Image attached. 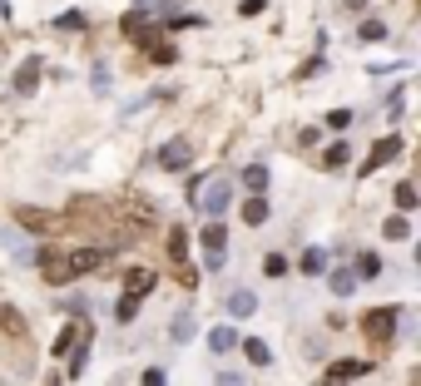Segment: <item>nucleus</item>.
Here are the masks:
<instances>
[{"instance_id": "f257e3e1", "label": "nucleus", "mask_w": 421, "mask_h": 386, "mask_svg": "<svg viewBox=\"0 0 421 386\" xmlns=\"http://www.w3.org/2000/svg\"><path fill=\"white\" fill-rule=\"evenodd\" d=\"M228 198H233V188H228V179H203V184H193V203L203 208V213H228Z\"/></svg>"}, {"instance_id": "f03ea898", "label": "nucleus", "mask_w": 421, "mask_h": 386, "mask_svg": "<svg viewBox=\"0 0 421 386\" xmlns=\"http://www.w3.org/2000/svg\"><path fill=\"white\" fill-rule=\"evenodd\" d=\"M362 332L372 337V342H392V332H397V312H392V307L367 312V317H362Z\"/></svg>"}, {"instance_id": "7ed1b4c3", "label": "nucleus", "mask_w": 421, "mask_h": 386, "mask_svg": "<svg viewBox=\"0 0 421 386\" xmlns=\"http://www.w3.org/2000/svg\"><path fill=\"white\" fill-rule=\"evenodd\" d=\"M397 154H401V139H397V134L377 139V144H372V154H367V163H362V179H372V174L382 169V163H392Z\"/></svg>"}, {"instance_id": "20e7f679", "label": "nucleus", "mask_w": 421, "mask_h": 386, "mask_svg": "<svg viewBox=\"0 0 421 386\" xmlns=\"http://www.w3.org/2000/svg\"><path fill=\"white\" fill-rule=\"evenodd\" d=\"M99 262H104V253H99V248H75V253L65 258V267H60V272H65V283H70V278H84V272H94Z\"/></svg>"}, {"instance_id": "39448f33", "label": "nucleus", "mask_w": 421, "mask_h": 386, "mask_svg": "<svg viewBox=\"0 0 421 386\" xmlns=\"http://www.w3.org/2000/svg\"><path fill=\"white\" fill-rule=\"evenodd\" d=\"M159 163H164V169H189V163H193V144L189 139H169L164 149H159Z\"/></svg>"}, {"instance_id": "423d86ee", "label": "nucleus", "mask_w": 421, "mask_h": 386, "mask_svg": "<svg viewBox=\"0 0 421 386\" xmlns=\"http://www.w3.org/2000/svg\"><path fill=\"white\" fill-rule=\"evenodd\" d=\"M203 248H208V267H223V253H228L223 223H208V228H203Z\"/></svg>"}, {"instance_id": "0eeeda50", "label": "nucleus", "mask_w": 421, "mask_h": 386, "mask_svg": "<svg viewBox=\"0 0 421 386\" xmlns=\"http://www.w3.org/2000/svg\"><path fill=\"white\" fill-rule=\"evenodd\" d=\"M124 35H129L134 45H154V40H159V30H154V25L144 20V10H134V15H124Z\"/></svg>"}, {"instance_id": "6e6552de", "label": "nucleus", "mask_w": 421, "mask_h": 386, "mask_svg": "<svg viewBox=\"0 0 421 386\" xmlns=\"http://www.w3.org/2000/svg\"><path fill=\"white\" fill-rule=\"evenodd\" d=\"M124 292H129V297L154 292V272H149V267H129V272H124Z\"/></svg>"}, {"instance_id": "1a4fd4ad", "label": "nucleus", "mask_w": 421, "mask_h": 386, "mask_svg": "<svg viewBox=\"0 0 421 386\" xmlns=\"http://www.w3.org/2000/svg\"><path fill=\"white\" fill-rule=\"evenodd\" d=\"M228 312H233V317H253V312H258V297H253L248 288H238V292H228Z\"/></svg>"}, {"instance_id": "9d476101", "label": "nucleus", "mask_w": 421, "mask_h": 386, "mask_svg": "<svg viewBox=\"0 0 421 386\" xmlns=\"http://www.w3.org/2000/svg\"><path fill=\"white\" fill-rule=\"evenodd\" d=\"M15 223H25V228H55V218H50V213H40V208H15Z\"/></svg>"}, {"instance_id": "9b49d317", "label": "nucleus", "mask_w": 421, "mask_h": 386, "mask_svg": "<svg viewBox=\"0 0 421 386\" xmlns=\"http://www.w3.org/2000/svg\"><path fill=\"white\" fill-rule=\"evenodd\" d=\"M243 223H253V228L268 223V198H248L243 203Z\"/></svg>"}, {"instance_id": "f8f14e48", "label": "nucleus", "mask_w": 421, "mask_h": 386, "mask_svg": "<svg viewBox=\"0 0 421 386\" xmlns=\"http://www.w3.org/2000/svg\"><path fill=\"white\" fill-rule=\"evenodd\" d=\"M208 347H214V352H233L238 332H233V327H214V332H208Z\"/></svg>"}, {"instance_id": "ddd939ff", "label": "nucleus", "mask_w": 421, "mask_h": 386, "mask_svg": "<svg viewBox=\"0 0 421 386\" xmlns=\"http://www.w3.org/2000/svg\"><path fill=\"white\" fill-rule=\"evenodd\" d=\"M84 332H89V327H84V322H75V327H65V332L55 337V357H65V352H70V347H75V342H80Z\"/></svg>"}, {"instance_id": "4468645a", "label": "nucleus", "mask_w": 421, "mask_h": 386, "mask_svg": "<svg viewBox=\"0 0 421 386\" xmlns=\"http://www.w3.org/2000/svg\"><path fill=\"white\" fill-rule=\"evenodd\" d=\"M238 342H243V337H238ZM243 352H248V362H253V366H268V362H273L268 342H258V337H248V342H243Z\"/></svg>"}, {"instance_id": "2eb2a0df", "label": "nucleus", "mask_w": 421, "mask_h": 386, "mask_svg": "<svg viewBox=\"0 0 421 386\" xmlns=\"http://www.w3.org/2000/svg\"><path fill=\"white\" fill-rule=\"evenodd\" d=\"M302 272H307V278L327 272V253H323V248H307V253H302Z\"/></svg>"}, {"instance_id": "dca6fc26", "label": "nucleus", "mask_w": 421, "mask_h": 386, "mask_svg": "<svg viewBox=\"0 0 421 386\" xmlns=\"http://www.w3.org/2000/svg\"><path fill=\"white\" fill-rule=\"evenodd\" d=\"M243 188L263 193V188H268V169H263V163H248V169H243Z\"/></svg>"}, {"instance_id": "f3484780", "label": "nucleus", "mask_w": 421, "mask_h": 386, "mask_svg": "<svg viewBox=\"0 0 421 386\" xmlns=\"http://www.w3.org/2000/svg\"><path fill=\"white\" fill-rule=\"evenodd\" d=\"M327 283H332V292H337V297H352V288H357V272H347V267H337V272H332Z\"/></svg>"}, {"instance_id": "a211bd4d", "label": "nucleus", "mask_w": 421, "mask_h": 386, "mask_svg": "<svg viewBox=\"0 0 421 386\" xmlns=\"http://www.w3.org/2000/svg\"><path fill=\"white\" fill-rule=\"evenodd\" d=\"M382 233H387L392 243H406V238H411V223H406V218L397 213V218H387V223H382Z\"/></svg>"}, {"instance_id": "6ab92c4d", "label": "nucleus", "mask_w": 421, "mask_h": 386, "mask_svg": "<svg viewBox=\"0 0 421 386\" xmlns=\"http://www.w3.org/2000/svg\"><path fill=\"white\" fill-rule=\"evenodd\" d=\"M169 258H174V262H189V233H184V228L169 233Z\"/></svg>"}, {"instance_id": "aec40b11", "label": "nucleus", "mask_w": 421, "mask_h": 386, "mask_svg": "<svg viewBox=\"0 0 421 386\" xmlns=\"http://www.w3.org/2000/svg\"><path fill=\"white\" fill-rule=\"evenodd\" d=\"M377 272H382V258L377 253H362L357 258V278H377Z\"/></svg>"}, {"instance_id": "412c9836", "label": "nucleus", "mask_w": 421, "mask_h": 386, "mask_svg": "<svg viewBox=\"0 0 421 386\" xmlns=\"http://www.w3.org/2000/svg\"><path fill=\"white\" fill-rule=\"evenodd\" d=\"M35 84H40V70H35V65H25V70L15 75V89H20V94H35Z\"/></svg>"}, {"instance_id": "4be33fe9", "label": "nucleus", "mask_w": 421, "mask_h": 386, "mask_svg": "<svg viewBox=\"0 0 421 386\" xmlns=\"http://www.w3.org/2000/svg\"><path fill=\"white\" fill-rule=\"evenodd\" d=\"M421 203V193H416V184H397V208L406 213V208H416Z\"/></svg>"}, {"instance_id": "5701e85b", "label": "nucleus", "mask_w": 421, "mask_h": 386, "mask_svg": "<svg viewBox=\"0 0 421 386\" xmlns=\"http://www.w3.org/2000/svg\"><path fill=\"white\" fill-rule=\"evenodd\" d=\"M347 158H352V149H347V144H332V149L323 154V163H327V169H342Z\"/></svg>"}, {"instance_id": "b1692460", "label": "nucleus", "mask_w": 421, "mask_h": 386, "mask_svg": "<svg viewBox=\"0 0 421 386\" xmlns=\"http://www.w3.org/2000/svg\"><path fill=\"white\" fill-rule=\"evenodd\" d=\"M362 371H372V366H367V362H337L327 376H337V381H342V376H362Z\"/></svg>"}, {"instance_id": "393cba45", "label": "nucleus", "mask_w": 421, "mask_h": 386, "mask_svg": "<svg viewBox=\"0 0 421 386\" xmlns=\"http://www.w3.org/2000/svg\"><path fill=\"white\" fill-rule=\"evenodd\" d=\"M115 317H119V322H134V317H139V297H129V292H124V297H119V307H115Z\"/></svg>"}, {"instance_id": "a878e982", "label": "nucleus", "mask_w": 421, "mask_h": 386, "mask_svg": "<svg viewBox=\"0 0 421 386\" xmlns=\"http://www.w3.org/2000/svg\"><path fill=\"white\" fill-rule=\"evenodd\" d=\"M357 35L372 45V40H387V25H382V20H362V30H357Z\"/></svg>"}, {"instance_id": "bb28decb", "label": "nucleus", "mask_w": 421, "mask_h": 386, "mask_svg": "<svg viewBox=\"0 0 421 386\" xmlns=\"http://www.w3.org/2000/svg\"><path fill=\"white\" fill-rule=\"evenodd\" d=\"M174 337H179V342H189V337H193V317H189V312H179V317H174Z\"/></svg>"}, {"instance_id": "cd10ccee", "label": "nucleus", "mask_w": 421, "mask_h": 386, "mask_svg": "<svg viewBox=\"0 0 421 386\" xmlns=\"http://www.w3.org/2000/svg\"><path fill=\"white\" fill-rule=\"evenodd\" d=\"M149 54H154V65H174V45H159V40H154Z\"/></svg>"}, {"instance_id": "c85d7f7f", "label": "nucleus", "mask_w": 421, "mask_h": 386, "mask_svg": "<svg viewBox=\"0 0 421 386\" xmlns=\"http://www.w3.org/2000/svg\"><path fill=\"white\" fill-rule=\"evenodd\" d=\"M263 272H268V278H283V272H288V258H278V253L263 258Z\"/></svg>"}, {"instance_id": "c756f323", "label": "nucleus", "mask_w": 421, "mask_h": 386, "mask_svg": "<svg viewBox=\"0 0 421 386\" xmlns=\"http://www.w3.org/2000/svg\"><path fill=\"white\" fill-rule=\"evenodd\" d=\"M55 25H60V30H84V15H80V10H65Z\"/></svg>"}, {"instance_id": "7c9ffc66", "label": "nucleus", "mask_w": 421, "mask_h": 386, "mask_svg": "<svg viewBox=\"0 0 421 386\" xmlns=\"http://www.w3.org/2000/svg\"><path fill=\"white\" fill-rule=\"evenodd\" d=\"M327 124H332V129H347V124H352V109H332Z\"/></svg>"}, {"instance_id": "2f4dec72", "label": "nucleus", "mask_w": 421, "mask_h": 386, "mask_svg": "<svg viewBox=\"0 0 421 386\" xmlns=\"http://www.w3.org/2000/svg\"><path fill=\"white\" fill-rule=\"evenodd\" d=\"M164 381H169V376H164L159 366H149V371H144V386H164Z\"/></svg>"}, {"instance_id": "473e14b6", "label": "nucleus", "mask_w": 421, "mask_h": 386, "mask_svg": "<svg viewBox=\"0 0 421 386\" xmlns=\"http://www.w3.org/2000/svg\"><path fill=\"white\" fill-rule=\"evenodd\" d=\"M238 10H243V15H258V10H263V0H243Z\"/></svg>"}, {"instance_id": "72a5a7b5", "label": "nucleus", "mask_w": 421, "mask_h": 386, "mask_svg": "<svg viewBox=\"0 0 421 386\" xmlns=\"http://www.w3.org/2000/svg\"><path fill=\"white\" fill-rule=\"evenodd\" d=\"M219 386H243V376H219Z\"/></svg>"}, {"instance_id": "f704fd0d", "label": "nucleus", "mask_w": 421, "mask_h": 386, "mask_svg": "<svg viewBox=\"0 0 421 386\" xmlns=\"http://www.w3.org/2000/svg\"><path fill=\"white\" fill-rule=\"evenodd\" d=\"M342 6H347V10H367V0H342Z\"/></svg>"}, {"instance_id": "c9c22d12", "label": "nucleus", "mask_w": 421, "mask_h": 386, "mask_svg": "<svg viewBox=\"0 0 421 386\" xmlns=\"http://www.w3.org/2000/svg\"><path fill=\"white\" fill-rule=\"evenodd\" d=\"M323 386H342V381H337V376H327V381H323Z\"/></svg>"}, {"instance_id": "e433bc0d", "label": "nucleus", "mask_w": 421, "mask_h": 386, "mask_svg": "<svg viewBox=\"0 0 421 386\" xmlns=\"http://www.w3.org/2000/svg\"><path fill=\"white\" fill-rule=\"evenodd\" d=\"M139 6H149V0H139Z\"/></svg>"}]
</instances>
